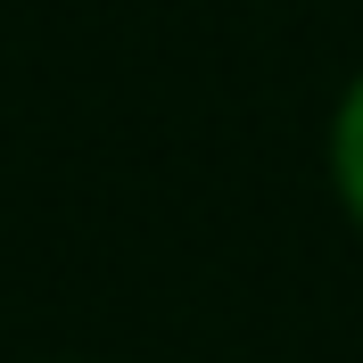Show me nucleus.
<instances>
[{"instance_id":"1","label":"nucleus","mask_w":363,"mask_h":363,"mask_svg":"<svg viewBox=\"0 0 363 363\" xmlns=\"http://www.w3.org/2000/svg\"><path fill=\"white\" fill-rule=\"evenodd\" d=\"M339 190L363 215V83L347 91V108H339Z\"/></svg>"}]
</instances>
